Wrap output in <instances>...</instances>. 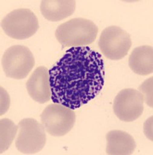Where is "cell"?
Returning a JSON list of instances; mask_svg holds the SVG:
<instances>
[{
  "label": "cell",
  "instance_id": "cell-2",
  "mask_svg": "<svg viewBox=\"0 0 153 155\" xmlns=\"http://www.w3.org/2000/svg\"><path fill=\"white\" fill-rule=\"evenodd\" d=\"M98 27L84 18H74L61 23L55 32V37L63 47L87 46L95 41Z\"/></svg>",
  "mask_w": 153,
  "mask_h": 155
},
{
  "label": "cell",
  "instance_id": "cell-6",
  "mask_svg": "<svg viewBox=\"0 0 153 155\" xmlns=\"http://www.w3.org/2000/svg\"><path fill=\"white\" fill-rule=\"evenodd\" d=\"M19 133L16 147L23 154H34L40 151L46 142L45 129L35 119H23L17 124Z\"/></svg>",
  "mask_w": 153,
  "mask_h": 155
},
{
  "label": "cell",
  "instance_id": "cell-15",
  "mask_svg": "<svg viewBox=\"0 0 153 155\" xmlns=\"http://www.w3.org/2000/svg\"><path fill=\"white\" fill-rule=\"evenodd\" d=\"M1 111H0V115L2 116L8 111L10 106V98H9V94L2 87H1Z\"/></svg>",
  "mask_w": 153,
  "mask_h": 155
},
{
  "label": "cell",
  "instance_id": "cell-11",
  "mask_svg": "<svg viewBox=\"0 0 153 155\" xmlns=\"http://www.w3.org/2000/svg\"><path fill=\"white\" fill-rule=\"evenodd\" d=\"M75 8L74 0H43L40 4L43 16L52 22L60 21L69 17L74 13Z\"/></svg>",
  "mask_w": 153,
  "mask_h": 155
},
{
  "label": "cell",
  "instance_id": "cell-10",
  "mask_svg": "<svg viewBox=\"0 0 153 155\" xmlns=\"http://www.w3.org/2000/svg\"><path fill=\"white\" fill-rule=\"evenodd\" d=\"M106 153L108 155L132 154L136 147L134 138L125 131L118 130L109 131L106 135Z\"/></svg>",
  "mask_w": 153,
  "mask_h": 155
},
{
  "label": "cell",
  "instance_id": "cell-4",
  "mask_svg": "<svg viewBox=\"0 0 153 155\" xmlns=\"http://www.w3.org/2000/svg\"><path fill=\"white\" fill-rule=\"evenodd\" d=\"M41 124L45 130L53 137H62L71 130L76 122V114L73 109L53 103L46 106L40 116Z\"/></svg>",
  "mask_w": 153,
  "mask_h": 155
},
{
  "label": "cell",
  "instance_id": "cell-3",
  "mask_svg": "<svg viewBox=\"0 0 153 155\" xmlns=\"http://www.w3.org/2000/svg\"><path fill=\"white\" fill-rule=\"evenodd\" d=\"M5 34L16 40L30 38L39 30L37 16L29 9H18L9 12L1 21Z\"/></svg>",
  "mask_w": 153,
  "mask_h": 155
},
{
  "label": "cell",
  "instance_id": "cell-5",
  "mask_svg": "<svg viewBox=\"0 0 153 155\" xmlns=\"http://www.w3.org/2000/svg\"><path fill=\"white\" fill-rule=\"evenodd\" d=\"M2 64L7 77L17 80L24 79L33 68L35 59L27 47L15 45L5 51Z\"/></svg>",
  "mask_w": 153,
  "mask_h": 155
},
{
  "label": "cell",
  "instance_id": "cell-12",
  "mask_svg": "<svg viewBox=\"0 0 153 155\" xmlns=\"http://www.w3.org/2000/svg\"><path fill=\"white\" fill-rule=\"evenodd\" d=\"M131 70L139 75L153 72V49L151 46H141L132 51L129 59Z\"/></svg>",
  "mask_w": 153,
  "mask_h": 155
},
{
  "label": "cell",
  "instance_id": "cell-9",
  "mask_svg": "<svg viewBox=\"0 0 153 155\" xmlns=\"http://www.w3.org/2000/svg\"><path fill=\"white\" fill-rule=\"evenodd\" d=\"M29 95L35 102L44 104L51 99L49 70L43 66L37 67L27 82Z\"/></svg>",
  "mask_w": 153,
  "mask_h": 155
},
{
  "label": "cell",
  "instance_id": "cell-8",
  "mask_svg": "<svg viewBox=\"0 0 153 155\" xmlns=\"http://www.w3.org/2000/svg\"><path fill=\"white\" fill-rule=\"evenodd\" d=\"M144 102V97L139 90L125 88L120 91L114 98L113 110L120 120L133 122L142 114Z\"/></svg>",
  "mask_w": 153,
  "mask_h": 155
},
{
  "label": "cell",
  "instance_id": "cell-7",
  "mask_svg": "<svg viewBox=\"0 0 153 155\" xmlns=\"http://www.w3.org/2000/svg\"><path fill=\"white\" fill-rule=\"evenodd\" d=\"M98 47L105 58L118 61L128 54L132 47V40L129 33L123 29L111 26L101 32Z\"/></svg>",
  "mask_w": 153,
  "mask_h": 155
},
{
  "label": "cell",
  "instance_id": "cell-14",
  "mask_svg": "<svg viewBox=\"0 0 153 155\" xmlns=\"http://www.w3.org/2000/svg\"><path fill=\"white\" fill-rule=\"evenodd\" d=\"M153 77L149 78L148 79L145 80L144 82L140 85L139 88V91L142 94L144 97L145 102L146 104L152 108L153 106V101H152V85H153Z\"/></svg>",
  "mask_w": 153,
  "mask_h": 155
},
{
  "label": "cell",
  "instance_id": "cell-13",
  "mask_svg": "<svg viewBox=\"0 0 153 155\" xmlns=\"http://www.w3.org/2000/svg\"><path fill=\"white\" fill-rule=\"evenodd\" d=\"M18 125L9 119L4 118L0 120V152L3 153L10 147L14 140L17 130Z\"/></svg>",
  "mask_w": 153,
  "mask_h": 155
},
{
  "label": "cell",
  "instance_id": "cell-1",
  "mask_svg": "<svg viewBox=\"0 0 153 155\" xmlns=\"http://www.w3.org/2000/svg\"><path fill=\"white\" fill-rule=\"evenodd\" d=\"M104 65L89 47L71 48L49 70L53 102L74 110L94 99L104 87Z\"/></svg>",
  "mask_w": 153,
  "mask_h": 155
},
{
  "label": "cell",
  "instance_id": "cell-16",
  "mask_svg": "<svg viewBox=\"0 0 153 155\" xmlns=\"http://www.w3.org/2000/svg\"><path fill=\"white\" fill-rule=\"evenodd\" d=\"M144 132L146 137L152 141V116H151L144 124Z\"/></svg>",
  "mask_w": 153,
  "mask_h": 155
}]
</instances>
